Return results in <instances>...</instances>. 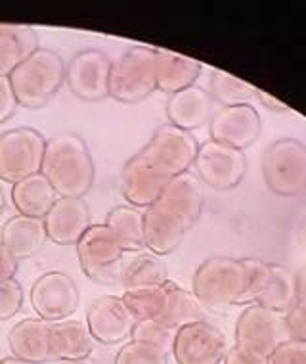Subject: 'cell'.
<instances>
[{
    "instance_id": "7a4b0ae2",
    "label": "cell",
    "mask_w": 306,
    "mask_h": 364,
    "mask_svg": "<svg viewBox=\"0 0 306 364\" xmlns=\"http://www.w3.org/2000/svg\"><path fill=\"white\" fill-rule=\"evenodd\" d=\"M247 284L244 259L214 255L197 267L192 286L201 307L224 311L231 305H247Z\"/></svg>"
},
{
    "instance_id": "83f0119b",
    "label": "cell",
    "mask_w": 306,
    "mask_h": 364,
    "mask_svg": "<svg viewBox=\"0 0 306 364\" xmlns=\"http://www.w3.org/2000/svg\"><path fill=\"white\" fill-rule=\"evenodd\" d=\"M106 226L117 238L123 252L144 250V213L132 205H119L107 213Z\"/></svg>"
},
{
    "instance_id": "f1b7e54d",
    "label": "cell",
    "mask_w": 306,
    "mask_h": 364,
    "mask_svg": "<svg viewBox=\"0 0 306 364\" xmlns=\"http://www.w3.org/2000/svg\"><path fill=\"white\" fill-rule=\"evenodd\" d=\"M297 301V274L281 264H270V278L256 305L285 314Z\"/></svg>"
},
{
    "instance_id": "ba28073f",
    "label": "cell",
    "mask_w": 306,
    "mask_h": 364,
    "mask_svg": "<svg viewBox=\"0 0 306 364\" xmlns=\"http://www.w3.org/2000/svg\"><path fill=\"white\" fill-rule=\"evenodd\" d=\"M123 253V247L106 225H90L77 242V255L82 272L102 284L119 280Z\"/></svg>"
},
{
    "instance_id": "8d00e7d4",
    "label": "cell",
    "mask_w": 306,
    "mask_h": 364,
    "mask_svg": "<svg viewBox=\"0 0 306 364\" xmlns=\"http://www.w3.org/2000/svg\"><path fill=\"white\" fill-rule=\"evenodd\" d=\"M23 307V289L16 280L0 282V321H8Z\"/></svg>"
},
{
    "instance_id": "9a60e30c",
    "label": "cell",
    "mask_w": 306,
    "mask_h": 364,
    "mask_svg": "<svg viewBox=\"0 0 306 364\" xmlns=\"http://www.w3.org/2000/svg\"><path fill=\"white\" fill-rule=\"evenodd\" d=\"M87 324L88 332L96 341L104 346H115L131 336L136 321L121 297L104 295L88 307Z\"/></svg>"
},
{
    "instance_id": "3957f363",
    "label": "cell",
    "mask_w": 306,
    "mask_h": 364,
    "mask_svg": "<svg viewBox=\"0 0 306 364\" xmlns=\"http://www.w3.org/2000/svg\"><path fill=\"white\" fill-rule=\"evenodd\" d=\"M10 85L18 106L37 109L56 96L65 81V63L62 56L48 48H38L10 73Z\"/></svg>"
},
{
    "instance_id": "8992f818",
    "label": "cell",
    "mask_w": 306,
    "mask_h": 364,
    "mask_svg": "<svg viewBox=\"0 0 306 364\" xmlns=\"http://www.w3.org/2000/svg\"><path fill=\"white\" fill-rule=\"evenodd\" d=\"M285 339H289V336L283 314L261 305H249L239 314L236 324V347L258 363H266L275 347Z\"/></svg>"
},
{
    "instance_id": "836d02e7",
    "label": "cell",
    "mask_w": 306,
    "mask_h": 364,
    "mask_svg": "<svg viewBox=\"0 0 306 364\" xmlns=\"http://www.w3.org/2000/svg\"><path fill=\"white\" fill-rule=\"evenodd\" d=\"M176 330L165 326L157 321H138L132 328V341H142L153 347H159L165 353L173 351Z\"/></svg>"
},
{
    "instance_id": "603a6c76",
    "label": "cell",
    "mask_w": 306,
    "mask_h": 364,
    "mask_svg": "<svg viewBox=\"0 0 306 364\" xmlns=\"http://www.w3.org/2000/svg\"><path fill=\"white\" fill-rule=\"evenodd\" d=\"M58 194L43 173L27 176L13 184L12 201L19 215L31 219H44L56 203Z\"/></svg>"
},
{
    "instance_id": "b9f144b4",
    "label": "cell",
    "mask_w": 306,
    "mask_h": 364,
    "mask_svg": "<svg viewBox=\"0 0 306 364\" xmlns=\"http://www.w3.org/2000/svg\"><path fill=\"white\" fill-rule=\"evenodd\" d=\"M256 96H258V100L263 102L264 106L270 107V109H274V112H288L289 109L283 102H280L278 98H272V96L263 92V90H256Z\"/></svg>"
},
{
    "instance_id": "2e32d148",
    "label": "cell",
    "mask_w": 306,
    "mask_h": 364,
    "mask_svg": "<svg viewBox=\"0 0 306 364\" xmlns=\"http://www.w3.org/2000/svg\"><path fill=\"white\" fill-rule=\"evenodd\" d=\"M46 236L58 245H77L90 228V209L82 198H58L44 217Z\"/></svg>"
},
{
    "instance_id": "1f68e13d",
    "label": "cell",
    "mask_w": 306,
    "mask_h": 364,
    "mask_svg": "<svg viewBox=\"0 0 306 364\" xmlns=\"http://www.w3.org/2000/svg\"><path fill=\"white\" fill-rule=\"evenodd\" d=\"M211 96L222 106H241V104H249L251 98L256 96V88L238 77L214 70L211 75Z\"/></svg>"
},
{
    "instance_id": "60d3db41",
    "label": "cell",
    "mask_w": 306,
    "mask_h": 364,
    "mask_svg": "<svg viewBox=\"0 0 306 364\" xmlns=\"http://www.w3.org/2000/svg\"><path fill=\"white\" fill-rule=\"evenodd\" d=\"M220 364H263V363H258L256 358L245 355L244 351H239L238 347H231V349L226 351L224 358H222V363Z\"/></svg>"
},
{
    "instance_id": "ffe728a7",
    "label": "cell",
    "mask_w": 306,
    "mask_h": 364,
    "mask_svg": "<svg viewBox=\"0 0 306 364\" xmlns=\"http://www.w3.org/2000/svg\"><path fill=\"white\" fill-rule=\"evenodd\" d=\"M214 113V100L209 90L201 87H187L167 102V117L170 125L182 131H194L211 121Z\"/></svg>"
},
{
    "instance_id": "7bdbcfd3",
    "label": "cell",
    "mask_w": 306,
    "mask_h": 364,
    "mask_svg": "<svg viewBox=\"0 0 306 364\" xmlns=\"http://www.w3.org/2000/svg\"><path fill=\"white\" fill-rule=\"evenodd\" d=\"M62 364H96L90 358H79V360H63Z\"/></svg>"
},
{
    "instance_id": "f546056e",
    "label": "cell",
    "mask_w": 306,
    "mask_h": 364,
    "mask_svg": "<svg viewBox=\"0 0 306 364\" xmlns=\"http://www.w3.org/2000/svg\"><path fill=\"white\" fill-rule=\"evenodd\" d=\"M121 284L126 289L155 288L167 282V267L153 253H142L121 269Z\"/></svg>"
},
{
    "instance_id": "ab89813d",
    "label": "cell",
    "mask_w": 306,
    "mask_h": 364,
    "mask_svg": "<svg viewBox=\"0 0 306 364\" xmlns=\"http://www.w3.org/2000/svg\"><path fill=\"white\" fill-rule=\"evenodd\" d=\"M18 272V261L12 257L4 245L0 244V282L13 280V274Z\"/></svg>"
},
{
    "instance_id": "d4e9b609",
    "label": "cell",
    "mask_w": 306,
    "mask_h": 364,
    "mask_svg": "<svg viewBox=\"0 0 306 364\" xmlns=\"http://www.w3.org/2000/svg\"><path fill=\"white\" fill-rule=\"evenodd\" d=\"M201 63L184 58L176 52L157 50V88L176 95L184 88L192 87L201 75Z\"/></svg>"
},
{
    "instance_id": "4316f807",
    "label": "cell",
    "mask_w": 306,
    "mask_h": 364,
    "mask_svg": "<svg viewBox=\"0 0 306 364\" xmlns=\"http://www.w3.org/2000/svg\"><path fill=\"white\" fill-rule=\"evenodd\" d=\"M92 353V336L79 321H63L52 326L54 360H79Z\"/></svg>"
},
{
    "instance_id": "f6af8a7d",
    "label": "cell",
    "mask_w": 306,
    "mask_h": 364,
    "mask_svg": "<svg viewBox=\"0 0 306 364\" xmlns=\"http://www.w3.org/2000/svg\"><path fill=\"white\" fill-rule=\"evenodd\" d=\"M4 209H6V198H4V190L0 186V215L4 213Z\"/></svg>"
},
{
    "instance_id": "4fadbf2b",
    "label": "cell",
    "mask_w": 306,
    "mask_h": 364,
    "mask_svg": "<svg viewBox=\"0 0 306 364\" xmlns=\"http://www.w3.org/2000/svg\"><path fill=\"white\" fill-rule=\"evenodd\" d=\"M228 351L224 333L207 321L176 330L173 355L176 364H220Z\"/></svg>"
},
{
    "instance_id": "ee69618b",
    "label": "cell",
    "mask_w": 306,
    "mask_h": 364,
    "mask_svg": "<svg viewBox=\"0 0 306 364\" xmlns=\"http://www.w3.org/2000/svg\"><path fill=\"white\" fill-rule=\"evenodd\" d=\"M0 364H27V363H23V360H19V358L16 357H6L0 360Z\"/></svg>"
},
{
    "instance_id": "277c9868",
    "label": "cell",
    "mask_w": 306,
    "mask_h": 364,
    "mask_svg": "<svg viewBox=\"0 0 306 364\" xmlns=\"http://www.w3.org/2000/svg\"><path fill=\"white\" fill-rule=\"evenodd\" d=\"M157 88V50L132 46L111 65L109 96L121 104H138Z\"/></svg>"
},
{
    "instance_id": "ac0fdd59",
    "label": "cell",
    "mask_w": 306,
    "mask_h": 364,
    "mask_svg": "<svg viewBox=\"0 0 306 364\" xmlns=\"http://www.w3.org/2000/svg\"><path fill=\"white\" fill-rule=\"evenodd\" d=\"M52 322L26 318L8 333V346L16 358L27 364L52 363Z\"/></svg>"
},
{
    "instance_id": "e0dca14e",
    "label": "cell",
    "mask_w": 306,
    "mask_h": 364,
    "mask_svg": "<svg viewBox=\"0 0 306 364\" xmlns=\"http://www.w3.org/2000/svg\"><path fill=\"white\" fill-rule=\"evenodd\" d=\"M170 178L151 165L140 151L123 167V196L132 208L153 205Z\"/></svg>"
},
{
    "instance_id": "9c48e42d",
    "label": "cell",
    "mask_w": 306,
    "mask_h": 364,
    "mask_svg": "<svg viewBox=\"0 0 306 364\" xmlns=\"http://www.w3.org/2000/svg\"><path fill=\"white\" fill-rule=\"evenodd\" d=\"M200 144L194 139V134L182 131L175 125H163L155 131L146 148L140 154L155 165L163 175L175 178L178 175L187 173V169L194 165Z\"/></svg>"
},
{
    "instance_id": "e575fe53",
    "label": "cell",
    "mask_w": 306,
    "mask_h": 364,
    "mask_svg": "<svg viewBox=\"0 0 306 364\" xmlns=\"http://www.w3.org/2000/svg\"><path fill=\"white\" fill-rule=\"evenodd\" d=\"M169 353L142 341H131L115 357V364H167Z\"/></svg>"
},
{
    "instance_id": "52a82bcc",
    "label": "cell",
    "mask_w": 306,
    "mask_h": 364,
    "mask_svg": "<svg viewBox=\"0 0 306 364\" xmlns=\"http://www.w3.org/2000/svg\"><path fill=\"white\" fill-rule=\"evenodd\" d=\"M46 139L31 127H19L0 134V178L6 182L23 181L40 173Z\"/></svg>"
},
{
    "instance_id": "d590c367",
    "label": "cell",
    "mask_w": 306,
    "mask_h": 364,
    "mask_svg": "<svg viewBox=\"0 0 306 364\" xmlns=\"http://www.w3.org/2000/svg\"><path fill=\"white\" fill-rule=\"evenodd\" d=\"M245 267H247V303H256L261 297L263 289L266 288L270 278V263L258 261V259H244Z\"/></svg>"
},
{
    "instance_id": "7402d4cb",
    "label": "cell",
    "mask_w": 306,
    "mask_h": 364,
    "mask_svg": "<svg viewBox=\"0 0 306 364\" xmlns=\"http://www.w3.org/2000/svg\"><path fill=\"white\" fill-rule=\"evenodd\" d=\"M48 240L43 219L16 215L6 220L0 232V244L12 253L16 261L33 257Z\"/></svg>"
},
{
    "instance_id": "5bb4252c",
    "label": "cell",
    "mask_w": 306,
    "mask_h": 364,
    "mask_svg": "<svg viewBox=\"0 0 306 364\" xmlns=\"http://www.w3.org/2000/svg\"><path fill=\"white\" fill-rule=\"evenodd\" d=\"M211 140L244 151L261 134V117L251 104L222 106L209 121Z\"/></svg>"
},
{
    "instance_id": "d6986e66",
    "label": "cell",
    "mask_w": 306,
    "mask_h": 364,
    "mask_svg": "<svg viewBox=\"0 0 306 364\" xmlns=\"http://www.w3.org/2000/svg\"><path fill=\"white\" fill-rule=\"evenodd\" d=\"M157 203H161L163 208L176 215L182 220V225L190 230L201 217L203 203H205L201 181L190 173L170 178L167 186L163 188Z\"/></svg>"
},
{
    "instance_id": "8fae6325",
    "label": "cell",
    "mask_w": 306,
    "mask_h": 364,
    "mask_svg": "<svg viewBox=\"0 0 306 364\" xmlns=\"http://www.w3.org/2000/svg\"><path fill=\"white\" fill-rule=\"evenodd\" d=\"M194 165L200 181L217 190L236 188L244 181L247 171V159L244 151L219 144L214 140L200 146Z\"/></svg>"
},
{
    "instance_id": "484cf974",
    "label": "cell",
    "mask_w": 306,
    "mask_h": 364,
    "mask_svg": "<svg viewBox=\"0 0 306 364\" xmlns=\"http://www.w3.org/2000/svg\"><path fill=\"white\" fill-rule=\"evenodd\" d=\"M163 286H165V305H163L161 314L155 318L157 322H161L173 330H178L187 324L205 321L203 307L195 299L194 294H190L187 289L178 286L176 282H170V280H167Z\"/></svg>"
},
{
    "instance_id": "74e56055",
    "label": "cell",
    "mask_w": 306,
    "mask_h": 364,
    "mask_svg": "<svg viewBox=\"0 0 306 364\" xmlns=\"http://www.w3.org/2000/svg\"><path fill=\"white\" fill-rule=\"evenodd\" d=\"M264 364H306V343L285 339L275 347Z\"/></svg>"
},
{
    "instance_id": "6da1fadb",
    "label": "cell",
    "mask_w": 306,
    "mask_h": 364,
    "mask_svg": "<svg viewBox=\"0 0 306 364\" xmlns=\"http://www.w3.org/2000/svg\"><path fill=\"white\" fill-rule=\"evenodd\" d=\"M43 173L60 198H84L94 184L92 156L75 132H60L46 140Z\"/></svg>"
},
{
    "instance_id": "4dcf8cb0",
    "label": "cell",
    "mask_w": 306,
    "mask_h": 364,
    "mask_svg": "<svg viewBox=\"0 0 306 364\" xmlns=\"http://www.w3.org/2000/svg\"><path fill=\"white\" fill-rule=\"evenodd\" d=\"M123 303L129 309V313L134 316V321H155L161 314L165 305V286L155 288L126 289L123 294Z\"/></svg>"
},
{
    "instance_id": "30bf717a",
    "label": "cell",
    "mask_w": 306,
    "mask_h": 364,
    "mask_svg": "<svg viewBox=\"0 0 306 364\" xmlns=\"http://www.w3.org/2000/svg\"><path fill=\"white\" fill-rule=\"evenodd\" d=\"M111 60L106 52L82 50L71 58L65 68L69 90L82 102H100L109 96Z\"/></svg>"
},
{
    "instance_id": "44dd1931",
    "label": "cell",
    "mask_w": 306,
    "mask_h": 364,
    "mask_svg": "<svg viewBox=\"0 0 306 364\" xmlns=\"http://www.w3.org/2000/svg\"><path fill=\"white\" fill-rule=\"evenodd\" d=\"M186 232L187 228L182 225V220L161 203L155 201L144 209V242L153 255H167L176 250Z\"/></svg>"
},
{
    "instance_id": "f35d334b",
    "label": "cell",
    "mask_w": 306,
    "mask_h": 364,
    "mask_svg": "<svg viewBox=\"0 0 306 364\" xmlns=\"http://www.w3.org/2000/svg\"><path fill=\"white\" fill-rule=\"evenodd\" d=\"M18 109V100L8 77H0V125L6 123Z\"/></svg>"
},
{
    "instance_id": "7c38bea8",
    "label": "cell",
    "mask_w": 306,
    "mask_h": 364,
    "mask_svg": "<svg viewBox=\"0 0 306 364\" xmlns=\"http://www.w3.org/2000/svg\"><path fill=\"white\" fill-rule=\"evenodd\" d=\"M31 305L43 321L58 322L67 318L79 307L75 280L62 270L46 272L33 284Z\"/></svg>"
},
{
    "instance_id": "cb8c5ba5",
    "label": "cell",
    "mask_w": 306,
    "mask_h": 364,
    "mask_svg": "<svg viewBox=\"0 0 306 364\" xmlns=\"http://www.w3.org/2000/svg\"><path fill=\"white\" fill-rule=\"evenodd\" d=\"M35 50H38V37L33 27L0 23V77H10Z\"/></svg>"
},
{
    "instance_id": "5b68a950",
    "label": "cell",
    "mask_w": 306,
    "mask_h": 364,
    "mask_svg": "<svg viewBox=\"0 0 306 364\" xmlns=\"http://www.w3.org/2000/svg\"><path fill=\"white\" fill-rule=\"evenodd\" d=\"M264 182L275 196L293 198L306 190V146L297 139L275 140L263 157Z\"/></svg>"
},
{
    "instance_id": "d6a6232c",
    "label": "cell",
    "mask_w": 306,
    "mask_h": 364,
    "mask_svg": "<svg viewBox=\"0 0 306 364\" xmlns=\"http://www.w3.org/2000/svg\"><path fill=\"white\" fill-rule=\"evenodd\" d=\"M289 339L306 343V272L297 274V301L283 314Z\"/></svg>"
}]
</instances>
